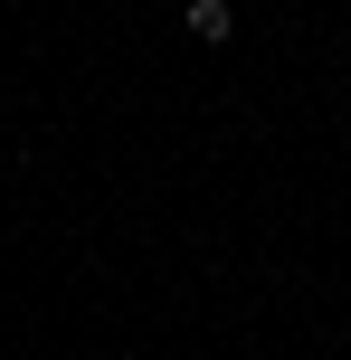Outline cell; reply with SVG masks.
Returning a JSON list of instances; mask_svg holds the SVG:
<instances>
[{"instance_id":"cell-1","label":"cell","mask_w":351,"mask_h":360,"mask_svg":"<svg viewBox=\"0 0 351 360\" xmlns=\"http://www.w3.org/2000/svg\"><path fill=\"white\" fill-rule=\"evenodd\" d=\"M181 29L200 38V48H228V29H238V10H228V0H181Z\"/></svg>"}]
</instances>
